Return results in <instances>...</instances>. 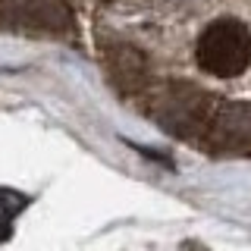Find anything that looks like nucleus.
I'll return each mask as SVG.
<instances>
[{"instance_id":"obj_1","label":"nucleus","mask_w":251,"mask_h":251,"mask_svg":"<svg viewBox=\"0 0 251 251\" xmlns=\"http://www.w3.org/2000/svg\"><path fill=\"white\" fill-rule=\"evenodd\" d=\"M198 66L214 78H235L251 66V28L235 16H220L195 41Z\"/></svg>"},{"instance_id":"obj_2","label":"nucleus","mask_w":251,"mask_h":251,"mask_svg":"<svg viewBox=\"0 0 251 251\" xmlns=\"http://www.w3.org/2000/svg\"><path fill=\"white\" fill-rule=\"evenodd\" d=\"M0 28L28 38H73L75 19L66 0H0Z\"/></svg>"},{"instance_id":"obj_3","label":"nucleus","mask_w":251,"mask_h":251,"mask_svg":"<svg viewBox=\"0 0 251 251\" xmlns=\"http://www.w3.org/2000/svg\"><path fill=\"white\" fill-rule=\"evenodd\" d=\"M173 3H185V0H173Z\"/></svg>"}]
</instances>
